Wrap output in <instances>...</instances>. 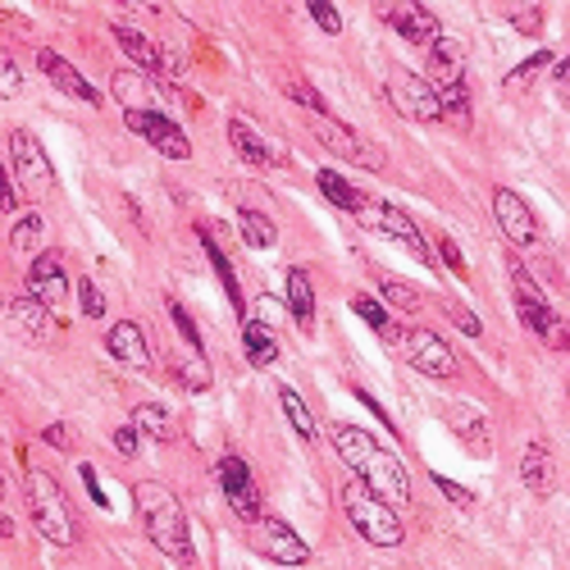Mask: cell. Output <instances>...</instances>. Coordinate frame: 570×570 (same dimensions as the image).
<instances>
[{"label": "cell", "instance_id": "cb8c5ba5", "mask_svg": "<svg viewBox=\"0 0 570 570\" xmlns=\"http://www.w3.org/2000/svg\"><path fill=\"white\" fill-rule=\"evenodd\" d=\"M110 91L124 101V110H151V101L165 97V91H160L147 73H137V69H119V73L110 78Z\"/></svg>", "mask_w": 570, "mask_h": 570}, {"label": "cell", "instance_id": "681fc988", "mask_svg": "<svg viewBox=\"0 0 570 570\" xmlns=\"http://www.w3.org/2000/svg\"><path fill=\"white\" fill-rule=\"evenodd\" d=\"M539 23H543L539 10H515V28H520V32H539Z\"/></svg>", "mask_w": 570, "mask_h": 570}, {"label": "cell", "instance_id": "816d5d0a", "mask_svg": "<svg viewBox=\"0 0 570 570\" xmlns=\"http://www.w3.org/2000/svg\"><path fill=\"white\" fill-rule=\"evenodd\" d=\"M0 498H6V474H0Z\"/></svg>", "mask_w": 570, "mask_h": 570}, {"label": "cell", "instance_id": "c3c4849f", "mask_svg": "<svg viewBox=\"0 0 570 570\" xmlns=\"http://www.w3.org/2000/svg\"><path fill=\"white\" fill-rule=\"evenodd\" d=\"M14 197H19V187L10 183V174H6V165H0V210H14V206H19Z\"/></svg>", "mask_w": 570, "mask_h": 570}, {"label": "cell", "instance_id": "4316f807", "mask_svg": "<svg viewBox=\"0 0 570 570\" xmlns=\"http://www.w3.org/2000/svg\"><path fill=\"white\" fill-rule=\"evenodd\" d=\"M132 430H137V434H147L151 443H174V439H178L174 415H169L165 406H156V402L132 406Z\"/></svg>", "mask_w": 570, "mask_h": 570}, {"label": "cell", "instance_id": "60d3db41", "mask_svg": "<svg viewBox=\"0 0 570 570\" xmlns=\"http://www.w3.org/2000/svg\"><path fill=\"white\" fill-rule=\"evenodd\" d=\"M311 19H315L324 32H343V19H338V10L328 6V0H311Z\"/></svg>", "mask_w": 570, "mask_h": 570}, {"label": "cell", "instance_id": "1f68e13d", "mask_svg": "<svg viewBox=\"0 0 570 570\" xmlns=\"http://www.w3.org/2000/svg\"><path fill=\"white\" fill-rule=\"evenodd\" d=\"M452 430L461 434V443H465V448H470L474 456H489L493 439H489V420H484V415L465 411V415H456V420H452Z\"/></svg>", "mask_w": 570, "mask_h": 570}, {"label": "cell", "instance_id": "8992f818", "mask_svg": "<svg viewBox=\"0 0 570 570\" xmlns=\"http://www.w3.org/2000/svg\"><path fill=\"white\" fill-rule=\"evenodd\" d=\"M10 174H14V187L23 197H32V202H41V197H51L56 193V169H51V160H46V151H41V141L28 132V128H14L10 132Z\"/></svg>", "mask_w": 570, "mask_h": 570}, {"label": "cell", "instance_id": "bcb514c9", "mask_svg": "<svg viewBox=\"0 0 570 570\" xmlns=\"http://www.w3.org/2000/svg\"><path fill=\"white\" fill-rule=\"evenodd\" d=\"M448 315H452V324L461 328V334H470V338H480V320H474V315H470L465 306H452Z\"/></svg>", "mask_w": 570, "mask_h": 570}, {"label": "cell", "instance_id": "9a60e30c", "mask_svg": "<svg viewBox=\"0 0 570 570\" xmlns=\"http://www.w3.org/2000/svg\"><path fill=\"white\" fill-rule=\"evenodd\" d=\"M0 320H6V328L14 338H23V343H51V334H56V320H51V311H46L37 297H6V306H0Z\"/></svg>", "mask_w": 570, "mask_h": 570}, {"label": "cell", "instance_id": "5bb4252c", "mask_svg": "<svg viewBox=\"0 0 570 570\" xmlns=\"http://www.w3.org/2000/svg\"><path fill=\"white\" fill-rule=\"evenodd\" d=\"M493 219L511 237V247H534L539 243V219H534L530 202L520 193H511V187H498L493 193Z\"/></svg>", "mask_w": 570, "mask_h": 570}, {"label": "cell", "instance_id": "d590c367", "mask_svg": "<svg viewBox=\"0 0 570 570\" xmlns=\"http://www.w3.org/2000/svg\"><path fill=\"white\" fill-rule=\"evenodd\" d=\"M23 91H28V78H23V69H19V60L0 51V97L14 101V97H23Z\"/></svg>", "mask_w": 570, "mask_h": 570}, {"label": "cell", "instance_id": "7bdbcfd3", "mask_svg": "<svg viewBox=\"0 0 570 570\" xmlns=\"http://www.w3.org/2000/svg\"><path fill=\"white\" fill-rule=\"evenodd\" d=\"M434 484H439V493L448 498V502H456V507H470L474 498H470V489H461V484H452L448 474H434Z\"/></svg>", "mask_w": 570, "mask_h": 570}, {"label": "cell", "instance_id": "ba28073f", "mask_svg": "<svg viewBox=\"0 0 570 570\" xmlns=\"http://www.w3.org/2000/svg\"><path fill=\"white\" fill-rule=\"evenodd\" d=\"M228 147L243 156V165H256V169H283L293 160V151L283 147L278 137H269L256 119H247V115H233L228 119Z\"/></svg>", "mask_w": 570, "mask_h": 570}, {"label": "cell", "instance_id": "7402d4cb", "mask_svg": "<svg viewBox=\"0 0 570 570\" xmlns=\"http://www.w3.org/2000/svg\"><path fill=\"white\" fill-rule=\"evenodd\" d=\"M430 82H434V91L465 82V51H461L456 41L439 37V41L430 46Z\"/></svg>", "mask_w": 570, "mask_h": 570}, {"label": "cell", "instance_id": "74e56055", "mask_svg": "<svg viewBox=\"0 0 570 570\" xmlns=\"http://www.w3.org/2000/svg\"><path fill=\"white\" fill-rule=\"evenodd\" d=\"M548 60H552V51H539V56H530V60L520 65V69H511V73H507V87H511V91H520V87H525L530 78H539V73L548 69Z\"/></svg>", "mask_w": 570, "mask_h": 570}, {"label": "cell", "instance_id": "7dc6e473", "mask_svg": "<svg viewBox=\"0 0 570 570\" xmlns=\"http://www.w3.org/2000/svg\"><path fill=\"white\" fill-rule=\"evenodd\" d=\"M439 252H443V261H448V269H452V274H465V261H461V252H456L452 237H443V233H439Z\"/></svg>", "mask_w": 570, "mask_h": 570}, {"label": "cell", "instance_id": "484cf974", "mask_svg": "<svg viewBox=\"0 0 570 570\" xmlns=\"http://www.w3.org/2000/svg\"><path fill=\"white\" fill-rule=\"evenodd\" d=\"M352 311H356V315H361V320H365V324H370V328H374V334L384 338V343H393V347L402 343V324H397V315H393L384 302H379V297L356 293V297H352Z\"/></svg>", "mask_w": 570, "mask_h": 570}, {"label": "cell", "instance_id": "7a4b0ae2", "mask_svg": "<svg viewBox=\"0 0 570 570\" xmlns=\"http://www.w3.org/2000/svg\"><path fill=\"white\" fill-rule=\"evenodd\" d=\"M132 502H137V515H141V530H147V539L178 570H197V548H193V530H187V511H183L178 493L169 484L141 480V484H132Z\"/></svg>", "mask_w": 570, "mask_h": 570}, {"label": "cell", "instance_id": "7c38bea8", "mask_svg": "<svg viewBox=\"0 0 570 570\" xmlns=\"http://www.w3.org/2000/svg\"><path fill=\"white\" fill-rule=\"evenodd\" d=\"M511 288H515V311H520V324L534 328L539 338H552V328H557L561 320H557V311L548 306V297L539 293V283L530 278V269L520 265V261H511Z\"/></svg>", "mask_w": 570, "mask_h": 570}, {"label": "cell", "instance_id": "277c9868", "mask_svg": "<svg viewBox=\"0 0 570 570\" xmlns=\"http://www.w3.org/2000/svg\"><path fill=\"white\" fill-rule=\"evenodd\" d=\"M343 511H347V520H352V530H356L370 548H402L406 525H402L397 507L384 502V498H374L365 484H347V489H343Z\"/></svg>", "mask_w": 570, "mask_h": 570}, {"label": "cell", "instance_id": "6da1fadb", "mask_svg": "<svg viewBox=\"0 0 570 570\" xmlns=\"http://www.w3.org/2000/svg\"><path fill=\"white\" fill-rule=\"evenodd\" d=\"M334 448L343 456V465L356 474V480L393 507L411 502V480H406V465L379 443L374 434H365L361 424H334Z\"/></svg>", "mask_w": 570, "mask_h": 570}, {"label": "cell", "instance_id": "8fae6325", "mask_svg": "<svg viewBox=\"0 0 570 570\" xmlns=\"http://www.w3.org/2000/svg\"><path fill=\"white\" fill-rule=\"evenodd\" d=\"M124 124L132 128V137H141L147 147H156L169 160H187V156H193V141H187V132L169 115H160V110H124Z\"/></svg>", "mask_w": 570, "mask_h": 570}, {"label": "cell", "instance_id": "b9f144b4", "mask_svg": "<svg viewBox=\"0 0 570 570\" xmlns=\"http://www.w3.org/2000/svg\"><path fill=\"white\" fill-rule=\"evenodd\" d=\"M288 97H293L297 106H306L311 115H328V110H324V101L315 97V91H311V87H302V82H288Z\"/></svg>", "mask_w": 570, "mask_h": 570}, {"label": "cell", "instance_id": "f6af8a7d", "mask_svg": "<svg viewBox=\"0 0 570 570\" xmlns=\"http://www.w3.org/2000/svg\"><path fill=\"white\" fill-rule=\"evenodd\" d=\"M51 448H65V452H73V434H69V424H46V434H41Z\"/></svg>", "mask_w": 570, "mask_h": 570}, {"label": "cell", "instance_id": "ac0fdd59", "mask_svg": "<svg viewBox=\"0 0 570 570\" xmlns=\"http://www.w3.org/2000/svg\"><path fill=\"white\" fill-rule=\"evenodd\" d=\"M37 65H41V73L46 78H51L60 91H65V97H73V101H82V106H101V91L97 87H91L60 51H51V46H41V51H37Z\"/></svg>", "mask_w": 570, "mask_h": 570}, {"label": "cell", "instance_id": "30bf717a", "mask_svg": "<svg viewBox=\"0 0 570 570\" xmlns=\"http://www.w3.org/2000/svg\"><path fill=\"white\" fill-rule=\"evenodd\" d=\"M247 543L274 566H306L311 561V543L278 515H261L252 525V534H247Z\"/></svg>", "mask_w": 570, "mask_h": 570}, {"label": "cell", "instance_id": "836d02e7", "mask_svg": "<svg viewBox=\"0 0 570 570\" xmlns=\"http://www.w3.org/2000/svg\"><path fill=\"white\" fill-rule=\"evenodd\" d=\"M174 370H178V379H183V389H193V393H206L210 379H215L206 352H183V361H178Z\"/></svg>", "mask_w": 570, "mask_h": 570}, {"label": "cell", "instance_id": "3957f363", "mask_svg": "<svg viewBox=\"0 0 570 570\" xmlns=\"http://www.w3.org/2000/svg\"><path fill=\"white\" fill-rule=\"evenodd\" d=\"M28 515L46 543H56V548L78 543V520H73V507H69L56 474L28 470Z\"/></svg>", "mask_w": 570, "mask_h": 570}, {"label": "cell", "instance_id": "4dcf8cb0", "mask_svg": "<svg viewBox=\"0 0 570 570\" xmlns=\"http://www.w3.org/2000/svg\"><path fill=\"white\" fill-rule=\"evenodd\" d=\"M41 237H46V219H41L37 210H28V215H19L14 228H10V252H14V256H37Z\"/></svg>", "mask_w": 570, "mask_h": 570}, {"label": "cell", "instance_id": "5b68a950", "mask_svg": "<svg viewBox=\"0 0 570 570\" xmlns=\"http://www.w3.org/2000/svg\"><path fill=\"white\" fill-rule=\"evenodd\" d=\"M384 91H389L393 110H397L402 119H411V124H439V119H443V101H439L434 82L424 78V73H411V69L393 65L389 78H384Z\"/></svg>", "mask_w": 570, "mask_h": 570}, {"label": "cell", "instance_id": "f35d334b", "mask_svg": "<svg viewBox=\"0 0 570 570\" xmlns=\"http://www.w3.org/2000/svg\"><path fill=\"white\" fill-rule=\"evenodd\" d=\"M169 320L178 324V334H183V347H187V352H206V343H202V334H197V324L187 320V311H183V306H174V302H169Z\"/></svg>", "mask_w": 570, "mask_h": 570}, {"label": "cell", "instance_id": "9c48e42d", "mask_svg": "<svg viewBox=\"0 0 570 570\" xmlns=\"http://www.w3.org/2000/svg\"><path fill=\"white\" fill-rule=\"evenodd\" d=\"M311 132L324 141L334 156H343L347 165H361V169H370V174H379L389 160H384V151L374 147V141H365L356 128H347V124H338L334 115H311Z\"/></svg>", "mask_w": 570, "mask_h": 570}, {"label": "cell", "instance_id": "ffe728a7", "mask_svg": "<svg viewBox=\"0 0 570 570\" xmlns=\"http://www.w3.org/2000/svg\"><path fill=\"white\" fill-rule=\"evenodd\" d=\"M110 356L132 365V370H151V347H147V334H141V324L137 320H119L110 328V338H106Z\"/></svg>", "mask_w": 570, "mask_h": 570}, {"label": "cell", "instance_id": "83f0119b", "mask_svg": "<svg viewBox=\"0 0 570 570\" xmlns=\"http://www.w3.org/2000/svg\"><path fill=\"white\" fill-rule=\"evenodd\" d=\"M243 347H247V361L256 370L278 361V338L269 334V324H261V320H243Z\"/></svg>", "mask_w": 570, "mask_h": 570}, {"label": "cell", "instance_id": "603a6c76", "mask_svg": "<svg viewBox=\"0 0 570 570\" xmlns=\"http://www.w3.org/2000/svg\"><path fill=\"white\" fill-rule=\"evenodd\" d=\"M110 37L124 46V56H132V65H137V73H156V69H165V60H160V46L151 41V37H141L137 28H128V23H110Z\"/></svg>", "mask_w": 570, "mask_h": 570}, {"label": "cell", "instance_id": "44dd1931", "mask_svg": "<svg viewBox=\"0 0 570 570\" xmlns=\"http://www.w3.org/2000/svg\"><path fill=\"white\" fill-rule=\"evenodd\" d=\"M520 484H525L530 493H539V498L552 493V484H557V465H552V448H548L543 439H534V443L525 448V456H520Z\"/></svg>", "mask_w": 570, "mask_h": 570}, {"label": "cell", "instance_id": "d4e9b609", "mask_svg": "<svg viewBox=\"0 0 570 570\" xmlns=\"http://www.w3.org/2000/svg\"><path fill=\"white\" fill-rule=\"evenodd\" d=\"M288 311H293L302 334H311L315 328V288H311V274L302 265L288 269Z\"/></svg>", "mask_w": 570, "mask_h": 570}, {"label": "cell", "instance_id": "ab89813d", "mask_svg": "<svg viewBox=\"0 0 570 570\" xmlns=\"http://www.w3.org/2000/svg\"><path fill=\"white\" fill-rule=\"evenodd\" d=\"M202 243H206V256L215 261V269H219V278H224V288H228V297L237 302V283H233V269H228V261H224V252L215 247V237H206V233H202Z\"/></svg>", "mask_w": 570, "mask_h": 570}, {"label": "cell", "instance_id": "d6986e66", "mask_svg": "<svg viewBox=\"0 0 570 570\" xmlns=\"http://www.w3.org/2000/svg\"><path fill=\"white\" fill-rule=\"evenodd\" d=\"M374 219L379 224H384L389 228V237H397V243L424 265V269H430L434 265V252H430V243H424V237H420V228H415V219L402 210V206H389V202H379V210H374Z\"/></svg>", "mask_w": 570, "mask_h": 570}, {"label": "cell", "instance_id": "f907efd6", "mask_svg": "<svg viewBox=\"0 0 570 570\" xmlns=\"http://www.w3.org/2000/svg\"><path fill=\"white\" fill-rule=\"evenodd\" d=\"M10 534H14V520H10L6 511H0V539H10Z\"/></svg>", "mask_w": 570, "mask_h": 570}, {"label": "cell", "instance_id": "d6a6232c", "mask_svg": "<svg viewBox=\"0 0 570 570\" xmlns=\"http://www.w3.org/2000/svg\"><path fill=\"white\" fill-rule=\"evenodd\" d=\"M237 228H243L247 247H256V252H265V247H274V243H278L274 219H269V215H261V210H243V215H237Z\"/></svg>", "mask_w": 570, "mask_h": 570}, {"label": "cell", "instance_id": "2e32d148", "mask_svg": "<svg viewBox=\"0 0 570 570\" xmlns=\"http://www.w3.org/2000/svg\"><path fill=\"white\" fill-rule=\"evenodd\" d=\"M28 297H37L46 311H60L65 297H69V274H65V261L56 252H41L28 269Z\"/></svg>", "mask_w": 570, "mask_h": 570}, {"label": "cell", "instance_id": "e0dca14e", "mask_svg": "<svg viewBox=\"0 0 570 570\" xmlns=\"http://www.w3.org/2000/svg\"><path fill=\"white\" fill-rule=\"evenodd\" d=\"M379 19H384L393 32H402L406 41H415V46H434V41L443 37L434 10L411 6V0H397V6H379Z\"/></svg>", "mask_w": 570, "mask_h": 570}, {"label": "cell", "instance_id": "52a82bcc", "mask_svg": "<svg viewBox=\"0 0 570 570\" xmlns=\"http://www.w3.org/2000/svg\"><path fill=\"white\" fill-rule=\"evenodd\" d=\"M397 352H402V356H406V365H411V370H420L424 379H456V374H461L456 352L434 334V328H402Z\"/></svg>", "mask_w": 570, "mask_h": 570}, {"label": "cell", "instance_id": "f546056e", "mask_svg": "<svg viewBox=\"0 0 570 570\" xmlns=\"http://www.w3.org/2000/svg\"><path fill=\"white\" fill-rule=\"evenodd\" d=\"M278 406L288 411V424L297 430V439H306V443H315V439H320V424H315V415H311V406L302 402V393H297V389L283 384V389H278Z\"/></svg>", "mask_w": 570, "mask_h": 570}, {"label": "cell", "instance_id": "4fadbf2b", "mask_svg": "<svg viewBox=\"0 0 570 570\" xmlns=\"http://www.w3.org/2000/svg\"><path fill=\"white\" fill-rule=\"evenodd\" d=\"M219 489H224L233 515H243L247 525H256V520H261V489H256V480H252V470H247L243 456H233V452L219 456Z\"/></svg>", "mask_w": 570, "mask_h": 570}, {"label": "cell", "instance_id": "8d00e7d4", "mask_svg": "<svg viewBox=\"0 0 570 570\" xmlns=\"http://www.w3.org/2000/svg\"><path fill=\"white\" fill-rule=\"evenodd\" d=\"M78 306H82L87 320H106V297L97 288V278H82L78 283Z\"/></svg>", "mask_w": 570, "mask_h": 570}, {"label": "cell", "instance_id": "e575fe53", "mask_svg": "<svg viewBox=\"0 0 570 570\" xmlns=\"http://www.w3.org/2000/svg\"><path fill=\"white\" fill-rule=\"evenodd\" d=\"M379 302H384L389 311H397V315L420 311V293L406 288V283H397V278H379Z\"/></svg>", "mask_w": 570, "mask_h": 570}, {"label": "cell", "instance_id": "f1b7e54d", "mask_svg": "<svg viewBox=\"0 0 570 570\" xmlns=\"http://www.w3.org/2000/svg\"><path fill=\"white\" fill-rule=\"evenodd\" d=\"M315 183H320V193H324L328 202H334L338 210H352V215H361V210H365V197L356 193V187H352L343 174H334V169H320V174H315Z\"/></svg>", "mask_w": 570, "mask_h": 570}, {"label": "cell", "instance_id": "ee69618b", "mask_svg": "<svg viewBox=\"0 0 570 570\" xmlns=\"http://www.w3.org/2000/svg\"><path fill=\"white\" fill-rule=\"evenodd\" d=\"M115 448H119L124 456H137V448H141V434L132 430V424H124V430H115Z\"/></svg>", "mask_w": 570, "mask_h": 570}]
</instances>
